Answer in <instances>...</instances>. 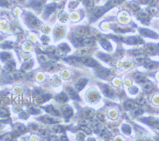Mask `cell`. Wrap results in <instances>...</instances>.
Instances as JSON below:
<instances>
[{
    "label": "cell",
    "instance_id": "9",
    "mask_svg": "<svg viewBox=\"0 0 159 141\" xmlns=\"http://www.w3.org/2000/svg\"><path fill=\"white\" fill-rule=\"evenodd\" d=\"M87 82H88V80L85 79H80L79 82H77V84L76 86V88L78 90H81L84 87V86L86 85Z\"/></svg>",
    "mask_w": 159,
    "mask_h": 141
},
{
    "label": "cell",
    "instance_id": "20",
    "mask_svg": "<svg viewBox=\"0 0 159 141\" xmlns=\"http://www.w3.org/2000/svg\"><path fill=\"white\" fill-rule=\"evenodd\" d=\"M55 7H56V5L55 4H51L50 6H48L47 9H46V13L47 14H50L53 11L55 10Z\"/></svg>",
    "mask_w": 159,
    "mask_h": 141
},
{
    "label": "cell",
    "instance_id": "12",
    "mask_svg": "<svg viewBox=\"0 0 159 141\" xmlns=\"http://www.w3.org/2000/svg\"><path fill=\"white\" fill-rule=\"evenodd\" d=\"M63 113H64V116H65L66 118H68L72 116L73 114V110L69 108V107H65V109H63Z\"/></svg>",
    "mask_w": 159,
    "mask_h": 141
},
{
    "label": "cell",
    "instance_id": "24",
    "mask_svg": "<svg viewBox=\"0 0 159 141\" xmlns=\"http://www.w3.org/2000/svg\"><path fill=\"white\" fill-rule=\"evenodd\" d=\"M79 33L81 34V35H86V34H88V33H89V30H88V29L81 28V29H80V30H79Z\"/></svg>",
    "mask_w": 159,
    "mask_h": 141
},
{
    "label": "cell",
    "instance_id": "36",
    "mask_svg": "<svg viewBox=\"0 0 159 141\" xmlns=\"http://www.w3.org/2000/svg\"><path fill=\"white\" fill-rule=\"evenodd\" d=\"M17 126L18 127H16V128L18 129V130H20V131H25V126L24 125H17Z\"/></svg>",
    "mask_w": 159,
    "mask_h": 141
},
{
    "label": "cell",
    "instance_id": "33",
    "mask_svg": "<svg viewBox=\"0 0 159 141\" xmlns=\"http://www.w3.org/2000/svg\"><path fill=\"white\" fill-rule=\"evenodd\" d=\"M41 135L44 137H48L50 136V132H49L47 130H42L41 131Z\"/></svg>",
    "mask_w": 159,
    "mask_h": 141
},
{
    "label": "cell",
    "instance_id": "5",
    "mask_svg": "<svg viewBox=\"0 0 159 141\" xmlns=\"http://www.w3.org/2000/svg\"><path fill=\"white\" fill-rule=\"evenodd\" d=\"M102 91L103 93L105 94V96H108V97H112L113 96V91L110 87H108V86H102Z\"/></svg>",
    "mask_w": 159,
    "mask_h": 141
},
{
    "label": "cell",
    "instance_id": "27",
    "mask_svg": "<svg viewBox=\"0 0 159 141\" xmlns=\"http://www.w3.org/2000/svg\"><path fill=\"white\" fill-rule=\"evenodd\" d=\"M85 116L88 117V118H90V117H92V116H93V112H92L91 109H88V110H86L85 111Z\"/></svg>",
    "mask_w": 159,
    "mask_h": 141
},
{
    "label": "cell",
    "instance_id": "29",
    "mask_svg": "<svg viewBox=\"0 0 159 141\" xmlns=\"http://www.w3.org/2000/svg\"><path fill=\"white\" fill-rule=\"evenodd\" d=\"M59 48H60V49H61V51H63V52H69V48H68V46L66 45L65 44L61 45Z\"/></svg>",
    "mask_w": 159,
    "mask_h": 141
},
{
    "label": "cell",
    "instance_id": "22",
    "mask_svg": "<svg viewBox=\"0 0 159 141\" xmlns=\"http://www.w3.org/2000/svg\"><path fill=\"white\" fill-rule=\"evenodd\" d=\"M65 61L70 63V64H73V63L78 61V59H77V57H75L74 58L73 56H70V57H68V59H65Z\"/></svg>",
    "mask_w": 159,
    "mask_h": 141
},
{
    "label": "cell",
    "instance_id": "11",
    "mask_svg": "<svg viewBox=\"0 0 159 141\" xmlns=\"http://www.w3.org/2000/svg\"><path fill=\"white\" fill-rule=\"evenodd\" d=\"M134 79H135V81L138 82H146V77L142 74H135Z\"/></svg>",
    "mask_w": 159,
    "mask_h": 141
},
{
    "label": "cell",
    "instance_id": "37",
    "mask_svg": "<svg viewBox=\"0 0 159 141\" xmlns=\"http://www.w3.org/2000/svg\"><path fill=\"white\" fill-rule=\"evenodd\" d=\"M11 140V135H6L3 137V140Z\"/></svg>",
    "mask_w": 159,
    "mask_h": 141
},
{
    "label": "cell",
    "instance_id": "34",
    "mask_svg": "<svg viewBox=\"0 0 159 141\" xmlns=\"http://www.w3.org/2000/svg\"><path fill=\"white\" fill-rule=\"evenodd\" d=\"M7 114H8L7 112L4 109H0V116H1V117H7Z\"/></svg>",
    "mask_w": 159,
    "mask_h": 141
},
{
    "label": "cell",
    "instance_id": "23",
    "mask_svg": "<svg viewBox=\"0 0 159 141\" xmlns=\"http://www.w3.org/2000/svg\"><path fill=\"white\" fill-rule=\"evenodd\" d=\"M156 64L155 63H154V62H150V63H148V64H146V65H145V67H146V68H148V69H154V68H155L156 67Z\"/></svg>",
    "mask_w": 159,
    "mask_h": 141
},
{
    "label": "cell",
    "instance_id": "26",
    "mask_svg": "<svg viewBox=\"0 0 159 141\" xmlns=\"http://www.w3.org/2000/svg\"><path fill=\"white\" fill-rule=\"evenodd\" d=\"M1 58L3 60H7V59H10V55L7 52H4L1 55Z\"/></svg>",
    "mask_w": 159,
    "mask_h": 141
},
{
    "label": "cell",
    "instance_id": "2",
    "mask_svg": "<svg viewBox=\"0 0 159 141\" xmlns=\"http://www.w3.org/2000/svg\"><path fill=\"white\" fill-rule=\"evenodd\" d=\"M95 74H97L98 76L100 77V78H106V77H108L109 75V71L108 70V69H105V68H102V67H100V68H98L95 70Z\"/></svg>",
    "mask_w": 159,
    "mask_h": 141
},
{
    "label": "cell",
    "instance_id": "35",
    "mask_svg": "<svg viewBox=\"0 0 159 141\" xmlns=\"http://www.w3.org/2000/svg\"><path fill=\"white\" fill-rule=\"evenodd\" d=\"M137 102H138V104H139V105H144L145 104V99L143 98V97H139L138 100H137Z\"/></svg>",
    "mask_w": 159,
    "mask_h": 141
},
{
    "label": "cell",
    "instance_id": "28",
    "mask_svg": "<svg viewBox=\"0 0 159 141\" xmlns=\"http://www.w3.org/2000/svg\"><path fill=\"white\" fill-rule=\"evenodd\" d=\"M14 67H15V64H14V63H9V64H7V70H9V71H13Z\"/></svg>",
    "mask_w": 159,
    "mask_h": 141
},
{
    "label": "cell",
    "instance_id": "1",
    "mask_svg": "<svg viewBox=\"0 0 159 141\" xmlns=\"http://www.w3.org/2000/svg\"><path fill=\"white\" fill-rule=\"evenodd\" d=\"M78 62H81L83 64H84L87 66L89 67H97L98 64L96 61H95L93 59L90 58V57H77Z\"/></svg>",
    "mask_w": 159,
    "mask_h": 141
},
{
    "label": "cell",
    "instance_id": "3",
    "mask_svg": "<svg viewBox=\"0 0 159 141\" xmlns=\"http://www.w3.org/2000/svg\"><path fill=\"white\" fill-rule=\"evenodd\" d=\"M40 120H42V121L45 122L46 124H55V123H57L58 120H55L53 117H50L49 116H44L40 118Z\"/></svg>",
    "mask_w": 159,
    "mask_h": 141
},
{
    "label": "cell",
    "instance_id": "32",
    "mask_svg": "<svg viewBox=\"0 0 159 141\" xmlns=\"http://www.w3.org/2000/svg\"><path fill=\"white\" fill-rule=\"evenodd\" d=\"M134 114L136 115V116H138V115H141L142 114V109L138 108V109H136L134 111Z\"/></svg>",
    "mask_w": 159,
    "mask_h": 141
},
{
    "label": "cell",
    "instance_id": "13",
    "mask_svg": "<svg viewBox=\"0 0 159 141\" xmlns=\"http://www.w3.org/2000/svg\"><path fill=\"white\" fill-rule=\"evenodd\" d=\"M143 90L146 93H150L153 90V84L150 82H146L143 87Z\"/></svg>",
    "mask_w": 159,
    "mask_h": 141
},
{
    "label": "cell",
    "instance_id": "6",
    "mask_svg": "<svg viewBox=\"0 0 159 141\" xmlns=\"http://www.w3.org/2000/svg\"><path fill=\"white\" fill-rule=\"evenodd\" d=\"M125 42L131 45H137L139 44V43H142V41L140 38H138V37H128V39L125 41Z\"/></svg>",
    "mask_w": 159,
    "mask_h": 141
},
{
    "label": "cell",
    "instance_id": "21",
    "mask_svg": "<svg viewBox=\"0 0 159 141\" xmlns=\"http://www.w3.org/2000/svg\"><path fill=\"white\" fill-rule=\"evenodd\" d=\"M53 130L56 132V133H61L64 132V129L61 126H53Z\"/></svg>",
    "mask_w": 159,
    "mask_h": 141
},
{
    "label": "cell",
    "instance_id": "30",
    "mask_svg": "<svg viewBox=\"0 0 159 141\" xmlns=\"http://www.w3.org/2000/svg\"><path fill=\"white\" fill-rule=\"evenodd\" d=\"M136 60L138 63H143L145 61V56H137Z\"/></svg>",
    "mask_w": 159,
    "mask_h": 141
},
{
    "label": "cell",
    "instance_id": "31",
    "mask_svg": "<svg viewBox=\"0 0 159 141\" xmlns=\"http://www.w3.org/2000/svg\"><path fill=\"white\" fill-rule=\"evenodd\" d=\"M34 107H33V106H32V107H30V109H29V112H30V113H32V114H36L37 113H38L39 112V110L38 109H33Z\"/></svg>",
    "mask_w": 159,
    "mask_h": 141
},
{
    "label": "cell",
    "instance_id": "17",
    "mask_svg": "<svg viewBox=\"0 0 159 141\" xmlns=\"http://www.w3.org/2000/svg\"><path fill=\"white\" fill-rule=\"evenodd\" d=\"M146 51L148 52L150 54H154L156 52H157V50H156V48L154 46H153V45H149V46H147L146 47Z\"/></svg>",
    "mask_w": 159,
    "mask_h": 141
},
{
    "label": "cell",
    "instance_id": "18",
    "mask_svg": "<svg viewBox=\"0 0 159 141\" xmlns=\"http://www.w3.org/2000/svg\"><path fill=\"white\" fill-rule=\"evenodd\" d=\"M92 43H94V42L90 38H83V40H82V45H92Z\"/></svg>",
    "mask_w": 159,
    "mask_h": 141
},
{
    "label": "cell",
    "instance_id": "16",
    "mask_svg": "<svg viewBox=\"0 0 159 141\" xmlns=\"http://www.w3.org/2000/svg\"><path fill=\"white\" fill-rule=\"evenodd\" d=\"M57 100L60 102H65L67 100V96L64 94H60L57 97Z\"/></svg>",
    "mask_w": 159,
    "mask_h": 141
},
{
    "label": "cell",
    "instance_id": "25",
    "mask_svg": "<svg viewBox=\"0 0 159 141\" xmlns=\"http://www.w3.org/2000/svg\"><path fill=\"white\" fill-rule=\"evenodd\" d=\"M80 129H81L84 132H85L87 134H91L92 133V130L89 128L86 127V126H80Z\"/></svg>",
    "mask_w": 159,
    "mask_h": 141
},
{
    "label": "cell",
    "instance_id": "14",
    "mask_svg": "<svg viewBox=\"0 0 159 141\" xmlns=\"http://www.w3.org/2000/svg\"><path fill=\"white\" fill-rule=\"evenodd\" d=\"M99 58H100L101 59H103L104 62H107V63H111V57H109L108 56H106L105 54H103V53H99Z\"/></svg>",
    "mask_w": 159,
    "mask_h": 141
},
{
    "label": "cell",
    "instance_id": "15",
    "mask_svg": "<svg viewBox=\"0 0 159 141\" xmlns=\"http://www.w3.org/2000/svg\"><path fill=\"white\" fill-rule=\"evenodd\" d=\"M9 76H10V79L17 80V79H21V78L22 77V74H21L20 72H14V73L10 74Z\"/></svg>",
    "mask_w": 159,
    "mask_h": 141
},
{
    "label": "cell",
    "instance_id": "8",
    "mask_svg": "<svg viewBox=\"0 0 159 141\" xmlns=\"http://www.w3.org/2000/svg\"><path fill=\"white\" fill-rule=\"evenodd\" d=\"M67 93H68V95L72 97V98H73V99H79V96L77 95L76 92L75 91L73 88L68 87L67 88Z\"/></svg>",
    "mask_w": 159,
    "mask_h": 141
},
{
    "label": "cell",
    "instance_id": "7",
    "mask_svg": "<svg viewBox=\"0 0 159 141\" xmlns=\"http://www.w3.org/2000/svg\"><path fill=\"white\" fill-rule=\"evenodd\" d=\"M140 33L142 34V35L146 36V37H158V35L155 33L152 32V31L148 30H140Z\"/></svg>",
    "mask_w": 159,
    "mask_h": 141
},
{
    "label": "cell",
    "instance_id": "19",
    "mask_svg": "<svg viewBox=\"0 0 159 141\" xmlns=\"http://www.w3.org/2000/svg\"><path fill=\"white\" fill-rule=\"evenodd\" d=\"M125 108L126 109H133L134 108V102H132V101H127V102L125 103Z\"/></svg>",
    "mask_w": 159,
    "mask_h": 141
},
{
    "label": "cell",
    "instance_id": "4",
    "mask_svg": "<svg viewBox=\"0 0 159 141\" xmlns=\"http://www.w3.org/2000/svg\"><path fill=\"white\" fill-rule=\"evenodd\" d=\"M99 41H100V42L101 43V45H102V46L103 48H105L106 50H108V51H111V44L107 41L106 39H103V38H100L99 39Z\"/></svg>",
    "mask_w": 159,
    "mask_h": 141
},
{
    "label": "cell",
    "instance_id": "10",
    "mask_svg": "<svg viewBox=\"0 0 159 141\" xmlns=\"http://www.w3.org/2000/svg\"><path fill=\"white\" fill-rule=\"evenodd\" d=\"M45 109L49 113H50L52 115H56V116H59V112L55 109V108H53V106H47L45 107Z\"/></svg>",
    "mask_w": 159,
    "mask_h": 141
},
{
    "label": "cell",
    "instance_id": "38",
    "mask_svg": "<svg viewBox=\"0 0 159 141\" xmlns=\"http://www.w3.org/2000/svg\"><path fill=\"white\" fill-rule=\"evenodd\" d=\"M1 39H2V37H0V40H1Z\"/></svg>",
    "mask_w": 159,
    "mask_h": 141
}]
</instances>
